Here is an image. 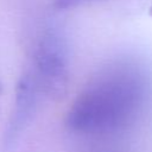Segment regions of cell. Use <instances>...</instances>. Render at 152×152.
<instances>
[{"label": "cell", "instance_id": "6da1fadb", "mask_svg": "<svg viewBox=\"0 0 152 152\" xmlns=\"http://www.w3.org/2000/svg\"><path fill=\"white\" fill-rule=\"evenodd\" d=\"M151 77L134 62H116L100 72L74 101L68 126L81 133L120 129L144 110L152 94Z\"/></svg>", "mask_w": 152, "mask_h": 152}, {"label": "cell", "instance_id": "7a4b0ae2", "mask_svg": "<svg viewBox=\"0 0 152 152\" xmlns=\"http://www.w3.org/2000/svg\"><path fill=\"white\" fill-rule=\"evenodd\" d=\"M37 83L51 96H59L66 87V63L63 45L56 36H46L36 55Z\"/></svg>", "mask_w": 152, "mask_h": 152}, {"label": "cell", "instance_id": "3957f363", "mask_svg": "<svg viewBox=\"0 0 152 152\" xmlns=\"http://www.w3.org/2000/svg\"><path fill=\"white\" fill-rule=\"evenodd\" d=\"M38 87L39 86L37 83V80L31 75H26L20 80L17 88L15 108L6 133V144L8 146L15 141L26 122L31 118L36 106Z\"/></svg>", "mask_w": 152, "mask_h": 152}, {"label": "cell", "instance_id": "277c9868", "mask_svg": "<svg viewBox=\"0 0 152 152\" xmlns=\"http://www.w3.org/2000/svg\"><path fill=\"white\" fill-rule=\"evenodd\" d=\"M93 1H97V0H55V6L57 8L61 10H65V8H72V7H77L88 2H93Z\"/></svg>", "mask_w": 152, "mask_h": 152}, {"label": "cell", "instance_id": "5b68a950", "mask_svg": "<svg viewBox=\"0 0 152 152\" xmlns=\"http://www.w3.org/2000/svg\"><path fill=\"white\" fill-rule=\"evenodd\" d=\"M150 13H151V15H152V4H151V7H150Z\"/></svg>", "mask_w": 152, "mask_h": 152}]
</instances>
